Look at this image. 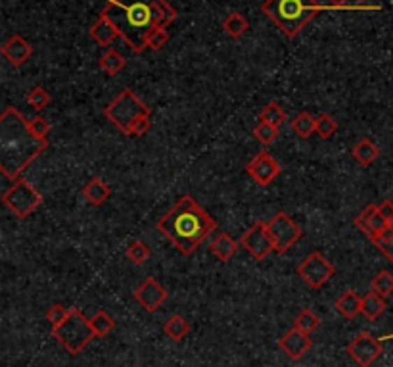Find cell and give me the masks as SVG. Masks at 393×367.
Wrapping results in <instances>:
<instances>
[{
  "label": "cell",
  "mask_w": 393,
  "mask_h": 367,
  "mask_svg": "<svg viewBox=\"0 0 393 367\" xmlns=\"http://www.w3.org/2000/svg\"><path fill=\"white\" fill-rule=\"evenodd\" d=\"M361 304H363V296H359L355 291H345L336 300V310L345 319H355L357 315L361 314Z\"/></svg>",
  "instance_id": "cell-20"
},
{
  "label": "cell",
  "mask_w": 393,
  "mask_h": 367,
  "mask_svg": "<svg viewBox=\"0 0 393 367\" xmlns=\"http://www.w3.org/2000/svg\"><path fill=\"white\" fill-rule=\"evenodd\" d=\"M392 338H393V335H387V337H382V338H380V340L384 342V340H392Z\"/></svg>",
  "instance_id": "cell-42"
},
{
  "label": "cell",
  "mask_w": 393,
  "mask_h": 367,
  "mask_svg": "<svg viewBox=\"0 0 393 367\" xmlns=\"http://www.w3.org/2000/svg\"><path fill=\"white\" fill-rule=\"evenodd\" d=\"M238 248H242L240 247V240L232 239L229 233H221L209 244L211 254L215 256L217 260H221V262H230V258L236 254Z\"/></svg>",
  "instance_id": "cell-18"
},
{
  "label": "cell",
  "mask_w": 393,
  "mask_h": 367,
  "mask_svg": "<svg viewBox=\"0 0 393 367\" xmlns=\"http://www.w3.org/2000/svg\"><path fill=\"white\" fill-rule=\"evenodd\" d=\"M292 129L301 139H309L313 133H317V118H313L309 112H299L292 121Z\"/></svg>",
  "instance_id": "cell-26"
},
{
  "label": "cell",
  "mask_w": 393,
  "mask_h": 367,
  "mask_svg": "<svg viewBox=\"0 0 393 367\" xmlns=\"http://www.w3.org/2000/svg\"><path fill=\"white\" fill-rule=\"evenodd\" d=\"M48 141L33 135L29 121L15 108L0 116V172L6 179H17L45 150Z\"/></svg>",
  "instance_id": "cell-2"
},
{
  "label": "cell",
  "mask_w": 393,
  "mask_h": 367,
  "mask_svg": "<svg viewBox=\"0 0 393 367\" xmlns=\"http://www.w3.org/2000/svg\"><path fill=\"white\" fill-rule=\"evenodd\" d=\"M2 202L15 218L23 221L43 204V195L31 185L29 181L15 179L14 185L8 188L2 196Z\"/></svg>",
  "instance_id": "cell-7"
},
{
  "label": "cell",
  "mask_w": 393,
  "mask_h": 367,
  "mask_svg": "<svg viewBox=\"0 0 393 367\" xmlns=\"http://www.w3.org/2000/svg\"><path fill=\"white\" fill-rule=\"evenodd\" d=\"M261 10L286 37L294 39L324 6L317 0H265Z\"/></svg>",
  "instance_id": "cell-4"
},
{
  "label": "cell",
  "mask_w": 393,
  "mask_h": 367,
  "mask_svg": "<svg viewBox=\"0 0 393 367\" xmlns=\"http://www.w3.org/2000/svg\"><path fill=\"white\" fill-rule=\"evenodd\" d=\"M319 327H320V317L315 314L313 310H309V307L301 310V312L296 315V319H294V329L303 331L307 335L315 333Z\"/></svg>",
  "instance_id": "cell-27"
},
{
  "label": "cell",
  "mask_w": 393,
  "mask_h": 367,
  "mask_svg": "<svg viewBox=\"0 0 393 367\" xmlns=\"http://www.w3.org/2000/svg\"><path fill=\"white\" fill-rule=\"evenodd\" d=\"M355 225L363 231L364 237H369L372 242L378 239L380 235L390 227L387 219L380 214L378 204H369V206L355 218Z\"/></svg>",
  "instance_id": "cell-13"
},
{
  "label": "cell",
  "mask_w": 393,
  "mask_h": 367,
  "mask_svg": "<svg viewBox=\"0 0 393 367\" xmlns=\"http://www.w3.org/2000/svg\"><path fill=\"white\" fill-rule=\"evenodd\" d=\"M29 129L33 131V135L38 137V139H45L48 137V133H50V123L43 118V116H37V118H33V120L29 121Z\"/></svg>",
  "instance_id": "cell-37"
},
{
  "label": "cell",
  "mask_w": 393,
  "mask_h": 367,
  "mask_svg": "<svg viewBox=\"0 0 393 367\" xmlns=\"http://www.w3.org/2000/svg\"><path fill=\"white\" fill-rule=\"evenodd\" d=\"M165 337H169L173 342H180L190 333V323L186 321L183 315H173L164 323Z\"/></svg>",
  "instance_id": "cell-23"
},
{
  "label": "cell",
  "mask_w": 393,
  "mask_h": 367,
  "mask_svg": "<svg viewBox=\"0 0 393 367\" xmlns=\"http://www.w3.org/2000/svg\"><path fill=\"white\" fill-rule=\"evenodd\" d=\"M90 325H92V331H94L97 337H108V335L115 329V319H113L108 312L100 310V312H97V314L92 315Z\"/></svg>",
  "instance_id": "cell-29"
},
{
  "label": "cell",
  "mask_w": 393,
  "mask_h": 367,
  "mask_svg": "<svg viewBox=\"0 0 393 367\" xmlns=\"http://www.w3.org/2000/svg\"><path fill=\"white\" fill-rule=\"evenodd\" d=\"M157 231L183 256H192L217 229V221L190 195L180 196L165 216L157 219Z\"/></svg>",
  "instance_id": "cell-3"
},
{
  "label": "cell",
  "mask_w": 393,
  "mask_h": 367,
  "mask_svg": "<svg viewBox=\"0 0 393 367\" xmlns=\"http://www.w3.org/2000/svg\"><path fill=\"white\" fill-rule=\"evenodd\" d=\"M110 195H112V188L108 187L106 181L100 177H92L83 188V196L90 206H102L110 198Z\"/></svg>",
  "instance_id": "cell-19"
},
{
  "label": "cell",
  "mask_w": 393,
  "mask_h": 367,
  "mask_svg": "<svg viewBox=\"0 0 393 367\" xmlns=\"http://www.w3.org/2000/svg\"><path fill=\"white\" fill-rule=\"evenodd\" d=\"M2 56L6 58L14 68H22L25 62L33 56V46L22 37V35H14L10 37L2 46Z\"/></svg>",
  "instance_id": "cell-16"
},
{
  "label": "cell",
  "mask_w": 393,
  "mask_h": 367,
  "mask_svg": "<svg viewBox=\"0 0 393 367\" xmlns=\"http://www.w3.org/2000/svg\"><path fill=\"white\" fill-rule=\"evenodd\" d=\"M280 164H278L269 152H265V150H261L259 154L253 158L250 164L245 165L248 175H250L257 185H261V187H269V185L280 175Z\"/></svg>",
  "instance_id": "cell-12"
},
{
  "label": "cell",
  "mask_w": 393,
  "mask_h": 367,
  "mask_svg": "<svg viewBox=\"0 0 393 367\" xmlns=\"http://www.w3.org/2000/svg\"><path fill=\"white\" fill-rule=\"evenodd\" d=\"M386 298H382L380 294H376L374 291L366 293L363 296V304H361V314L369 319V321H374L378 319L380 315L386 312Z\"/></svg>",
  "instance_id": "cell-22"
},
{
  "label": "cell",
  "mask_w": 393,
  "mask_h": 367,
  "mask_svg": "<svg viewBox=\"0 0 393 367\" xmlns=\"http://www.w3.org/2000/svg\"><path fill=\"white\" fill-rule=\"evenodd\" d=\"M351 156L355 158L361 165L369 167V165L374 164L380 158V148L372 143L371 139H361V141L353 146V150H351Z\"/></svg>",
  "instance_id": "cell-21"
},
{
  "label": "cell",
  "mask_w": 393,
  "mask_h": 367,
  "mask_svg": "<svg viewBox=\"0 0 393 367\" xmlns=\"http://www.w3.org/2000/svg\"><path fill=\"white\" fill-rule=\"evenodd\" d=\"M133 298L141 304L148 314H154L157 307L167 300V291L157 283L154 277H148L142 283L136 291L133 293Z\"/></svg>",
  "instance_id": "cell-14"
},
{
  "label": "cell",
  "mask_w": 393,
  "mask_h": 367,
  "mask_svg": "<svg viewBox=\"0 0 393 367\" xmlns=\"http://www.w3.org/2000/svg\"><path fill=\"white\" fill-rule=\"evenodd\" d=\"M127 258L134 263V265H142L150 258V248L144 240H134L131 247L127 248Z\"/></svg>",
  "instance_id": "cell-33"
},
{
  "label": "cell",
  "mask_w": 393,
  "mask_h": 367,
  "mask_svg": "<svg viewBox=\"0 0 393 367\" xmlns=\"http://www.w3.org/2000/svg\"><path fill=\"white\" fill-rule=\"evenodd\" d=\"M89 35H90V39H92V41H97L100 46H110L113 41L119 37L115 25H113L108 18H104V15H100L97 22L90 25Z\"/></svg>",
  "instance_id": "cell-17"
},
{
  "label": "cell",
  "mask_w": 393,
  "mask_h": 367,
  "mask_svg": "<svg viewBox=\"0 0 393 367\" xmlns=\"http://www.w3.org/2000/svg\"><path fill=\"white\" fill-rule=\"evenodd\" d=\"M336 131H338V121L330 113H322L317 118V135L320 139H330L336 135Z\"/></svg>",
  "instance_id": "cell-34"
},
{
  "label": "cell",
  "mask_w": 393,
  "mask_h": 367,
  "mask_svg": "<svg viewBox=\"0 0 393 367\" xmlns=\"http://www.w3.org/2000/svg\"><path fill=\"white\" fill-rule=\"evenodd\" d=\"M69 314H71V310L66 306H62V304H54L48 312H46V319H48V323L54 327H58V325H62V323L66 321L67 317H69Z\"/></svg>",
  "instance_id": "cell-35"
},
{
  "label": "cell",
  "mask_w": 393,
  "mask_h": 367,
  "mask_svg": "<svg viewBox=\"0 0 393 367\" xmlns=\"http://www.w3.org/2000/svg\"><path fill=\"white\" fill-rule=\"evenodd\" d=\"M336 268L320 252H311L297 265V275L311 289H322L334 277Z\"/></svg>",
  "instance_id": "cell-9"
},
{
  "label": "cell",
  "mask_w": 393,
  "mask_h": 367,
  "mask_svg": "<svg viewBox=\"0 0 393 367\" xmlns=\"http://www.w3.org/2000/svg\"><path fill=\"white\" fill-rule=\"evenodd\" d=\"M286 118H288V113H286V110H284L278 102H269V104L261 110L259 121H265V123L273 125V127H280L282 123L286 121Z\"/></svg>",
  "instance_id": "cell-28"
},
{
  "label": "cell",
  "mask_w": 393,
  "mask_h": 367,
  "mask_svg": "<svg viewBox=\"0 0 393 367\" xmlns=\"http://www.w3.org/2000/svg\"><path fill=\"white\" fill-rule=\"evenodd\" d=\"M384 352L382 340L372 337L369 333H359L348 345V354L351 360H355L361 367H371Z\"/></svg>",
  "instance_id": "cell-11"
},
{
  "label": "cell",
  "mask_w": 393,
  "mask_h": 367,
  "mask_svg": "<svg viewBox=\"0 0 393 367\" xmlns=\"http://www.w3.org/2000/svg\"><path fill=\"white\" fill-rule=\"evenodd\" d=\"M240 247L244 248V250H248V252L252 254L253 260H257V262L267 260L269 256H271V252H275L273 240H271V235H269L267 223H265V221H255V223L240 237Z\"/></svg>",
  "instance_id": "cell-10"
},
{
  "label": "cell",
  "mask_w": 393,
  "mask_h": 367,
  "mask_svg": "<svg viewBox=\"0 0 393 367\" xmlns=\"http://www.w3.org/2000/svg\"><path fill=\"white\" fill-rule=\"evenodd\" d=\"M278 346H280V350L288 356L290 360L297 361L301 360L305 354L311 350L313 338L311 335H307L303 331L292 327V329L278 340Z\"/></svg>",
  "instance_id": "cell-15"
},
{
  "label": "cell",
  "mask_w": 393,
  "mask_h": 367,
  "mask_svg": "<svg viewBox=\"0 0 393 367\" xmlns=\"http://www.w3.org/2000/svg\"><path fill=\"white\" fill-rule=\"evenodd\" d=\"M374 247L378 248L380 252L386 256L387 260L393 263V237H390V239H386V240H376V242H374Z\"/></svg>",
  "instance_id": "cell-39"
},
{
  "label": "cell",
  "mask_w": 393,
  "mask_h": 367,
  "mask_svg": "<svg viewBox=\"0 0 393 367\" xmlns=\"http://www.w3.org/2000/svg\"><path fill=\"white\" fill-rule=\"evenodd\" d=\"M50 102H52L50 92H48L45 87H41V85L33 87V89L29 90V95H27V104H29L31 108H35L37 112H43Z\"/></svg>",
  "instance_id": "cell-32"
},
{
  "label": "cell",
  "mask_w": 393,
  "mask_h": 367,
  "mask_svg": "<svg viewBox=\"0 0 393 367\" xmlns=\"http://www.w3.org/2000/svg\"><path fill=\"white\" fill-rule=\"evenodd\" d=\"M150 113L152 110L131 89L121 90L117 97L104 108L106 118L112 121L123 135H131L134 123Z\"/></svg>",
  "instance_id": "cell-5"
},
{
  "label": "cell",
  "mask_w": 393,
  "mask_h": 367,
  "mask_svg": "<svg viewBox=\"0 0 393 367\" xmlns=\"http://www.w3.org/2000/svg\"><path fill=\"white\" fill-rule=\"evenodd\" d=\"M167 43H169V33H167V27H162V29L154 31V33L150 35L146 48H150V50L157 53V50H162V48H164Z\"/></svg>",
  "instance_id": "cell-36"
},
{
  "label": "cell",
  "mask_w": 393,
  "mask_h": 367,
  "mask_svg": "<svg viewBox=\"0 0 393 367\" xmlns=\"http://www.w3.org/2000/svg\"><path fill=\"white\" fill-rule=\"evenodd\" d=\"M278 135H280L278 127H273V125H269L265 121H259V123L253 127V137H255V141L259 144H263V146H271V144L278 139Z\"/></svg>",
  "instance_id": "cell-31"
},
{
  "label": "cell",
  "mask_w": 393,
  "mask_h": 367,
  "mask_svg": "<svg viewBox=\"0 0 393 367\" xmlns=\"http://www.w3.org/2000/svg\"><path fill=\"white\" fill-rule=\"evenodd\" d=\"M52 337L56 338L59 345L64 346L71 356H79L97 335H94V331H92L90 319L85 317V314H83L81 310L73 307L66 321L62 323V325H58V327H54Z\"/></svg>",
  "instance_id": "cell-6"
},
{
  "label": "cell",
  "mask_w": 393,
  "mask_h": 367,
  "mask_svg": "<svg viewBox=\"0 0 393 367\" xmlns=\"http://www.w3.org/2000/svg\"><path fill=\"white\" fill-rule=\"evenodd\" d=\"M100 68H102V71H104L108 77H115V75L121 71V69L125 68V56L123 54H119L115 48H110L108 53L102 54V58H100Z\"/></svg>",
  "instance_id": "cell-25"
},
{
  "label": "cell",
  "mask_w": 393,
  "mask_h": 367,
  "mask_svg": "<svg viewBox=\"0 0 393 367\" xmlns=\"http://www.w3.org/2000/svg\"><path fill=\"white\" fill-rule=\"evenodd\" d=\"M330 2V8H351L349 0H328Z\"/></svg>",
  "instance_id": "cell-41"
},
{
  "label": "cell",
  "mask_w": 393,
  "mask_h": 367,
  "mask_svg": "<svg viewBox=\"0 0 393 367\" xmlns=\"http://www.w3.org/2000/svg\"><path fill=\"white\" fill-rule=\"evenodd\" d=\"M150 127H152V123H150V116H146V118H141V120L136 121L133 125V129H131V135L129 137H142L146 135L150 131Z\"/></svg>",
  "instance_id": "cell-38"
},
{
  "label": "cell",
  "mask_w": 393,
  "mask_h": 367,
  "mask_svg": "<svg viewBox=\"0 0 393 367\" xmlns=\"http://www.w3.org/2000/svg\"><path fill=\"white\" fill-rule=\"evenodd\" d=\"M378 210H380V214L387 219V223H390V227L393 229V202L392 200H384V202H380Z\"/></svg>",
  "instance_id": "cell-40"
},
{
  "label": "cell",
  "mask_w": 393,
  "mask_h": 367,
  "mask_svg": "<svg viewBox=\"0 0 393 367\" xmlns=\"http://www.w3.org/2000/svg\"><path fill=\"white\" fill-rule=\"evenodd\" d=\"M372 291L376 294H380L382 298H387V296H392L393 294V275L390 271H378L376 273V277L372 279Z\"/></svg>",
  "instance_id": "cell-30"
},
{
  "label": "cell",
  "mask_w": 393,
  "mask_h": 367,
  "mask_svg": "<svg viewBox=\"0 0 393 367\" xmlns=\"http://www.w3.org/2000/svg\"><path fill=\"white\" fill-rule=\"evenodd\" d=\"M104 18L115 25L119 37L133 53L146 50L150 35L169 27L177 20V10L167 0H106Z\"/></svg>",
  "instance_id": "cell-1"
},
{
  "label": "cell",
  "mask_w": 393,
  "mask_h": 367,
  "mask_svg": "<svg viewBox=\"0 0 393 367\" xmlns=\"http://www.w3.org/2000/svg\"><path fill=\"white\" fill-rule=\"evenodd\" d=\"M250 29V22L240 12H230L223 20V31L230 39H240Z\"/></svg>",
  "instance_id": "cell-24"
},
{
  "label": "cell",
  "mask_w": 393,
  "mask_h": 367,
  "mask_svg": "<svg viewBox=\"0 0 393 367\" xmlns=\"http://www.w3.org/2000/svg\"><path fill=\"white\" fill-rule=\"evenodd\" d=\"M267 229L276 254H286L290 248L296 247L297 240L303 237L301 227L290 218L286 212H278L276 216L269 219Z\"/></svg>",
  "instance_id": "cell-8"
}]
</instances>
